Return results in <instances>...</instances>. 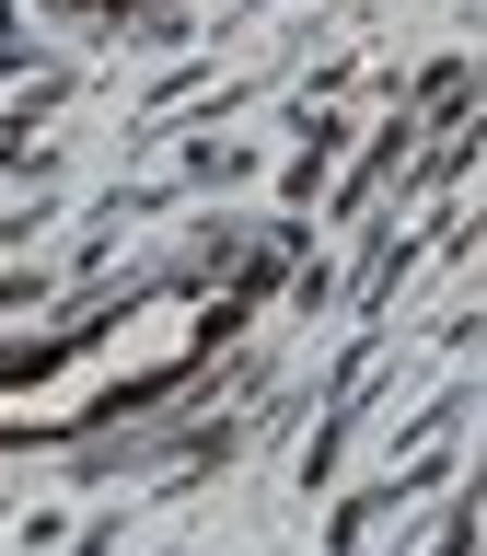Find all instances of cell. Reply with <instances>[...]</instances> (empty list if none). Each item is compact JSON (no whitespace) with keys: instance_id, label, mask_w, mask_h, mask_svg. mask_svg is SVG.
I'll list each match as a JSON object with an SVG mask.
<instances>
[{"instance_id":"cell-1","label":"cell","mask_w":487,"mask_h":556,"mask_svg":"<svg viewBox=\"0 0 487 556\" xmlns=\"http://www.w3.org/2000/svg\"><path fill=\"white\" fill-rule=\"evenodd\" d=\"M244 313V278H174V290H139L128 313L82 325L70 348H35L0 371V452L12 441H70L116 406H151L163 382H186L209 359V337Z\"/></svg>"}]
</instances>
